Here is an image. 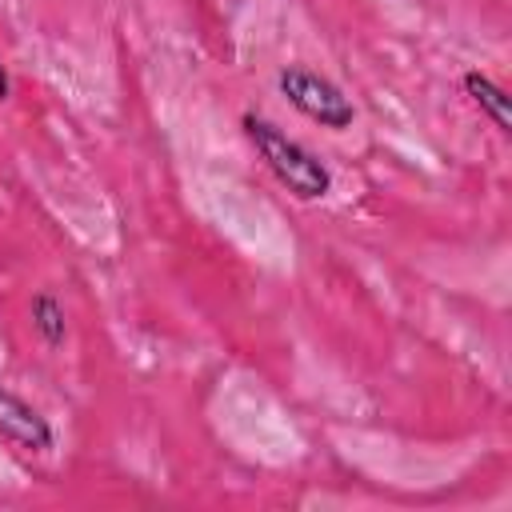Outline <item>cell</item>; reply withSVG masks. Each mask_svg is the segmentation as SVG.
<instances>
[{
	"label": "cell",
	"instance_id": "cell-3",
	"mask_svg": "<svg viewBox=\"0 0 512 512\" xmlns=\"http://www.w3.org/2000/svg\"><path fill=\"white\" fill-rule=\"evenodd\" d=\"M0 440L20 452H48L56 444V432L40 408H32L24 396L0 388Z\"/></svg>",
	"mask_w": 512,
	"mask_h": 512
},
{
	"label": "cell",
	"instance_id": "cell-6",
	"mask_svg": "<svg viewBox=\"0 0 512 512\" xmlns=\"http://www.w3.org/2000/svg\"><path fill=\"white\" fill-rule=\"evenodd\" d=\"M8 88H12V84H8V68H4V60H0V104L8 100Z\"/></svg>",
	"mask_w": 512,
	"mask_h": 512
},
{
	"label": "cell",
	"instance_id": "cell-4",
	"mask_svg": "<svg viewBox=\"0 0 512 512\" xmlns=\"http://www.w3.org/2000/svg\"><path fill=\"white\" fill-rule=\"evenodd\" d=\"M464 92H468V100L500 128V132H512V100H508V92L492 80V76H484V72H464Z\"/></svg>",
	"mask_w": 512,
	"mask_h": 512
},
{
	"label": "cell",
	"instance_id": "cell-2",
	"mask_svg": "<svg viewBox=\"0 0 512 512\" xmlns=\"http://www.w3.org/2000/svg\"><path fill=\"white\" fill-rule=\"evenodd\" d=\"M276 88H280V96H284L300 116H308L312 124H320V128H328V132H344V128H352V120H356V104L344 96V88H340L336 80H328V76L304 68V64H288V68L276 76Z\"/></svg>",
	"mask_w": 512,
	"mask_h": 512
},
{
	"label": "cell",
	"instance_id": "cell-1",
	"mask_svg": "<svg viewBox=\"0 0 512 512\" xmlns=\"http://www.w3.org/2000/svg\"><path fill=\"white\" fill-rule=\"evenodd\" d=\"M240 128H244L248 144L256 148V156L268 164V172H272L296 200H320V196H328L332 172H328V164H324L312 148H304L296 136H288L284 128H276L272 120H264V116H256V112H244V116H240Z\"/></svg>",
	"mask_w": 512,
	"mask_h": 512
},
{
	"label": "cell",
	"instance_id": "cell-5",
	"mask_svg": "<svg viewBox=\"0 0 512 512\" xmlns=\"http://www.w3.org/2000/svg\"><path fill=\"white\" fill-rule=\"evenodd\" d=\"M32 328L40 332V340L48 348H60L64 336H68V316H64V304L52 296V292H40L32 300Z\"/></svg>",
	"mask_w": 512,
	"mask_h": 512
}]
</instances>
